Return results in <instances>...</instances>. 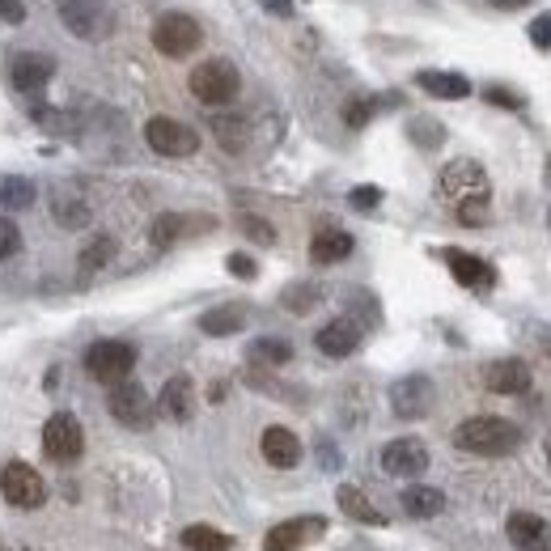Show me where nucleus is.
Masks as SVG:
<instances>
[{"label": "nucleus", "instance_id": "obj_1", "mask_svg": "<svg viewBox=\"0 0 551 551\" xmlns=\"http://www.w3.org/2000/svg\"><path fill=\"white\" fill-rule=\"evenodd\" d=\"M454 446L479 458H505L522 446V429L505 416H471L454 429Z\"/></svg>", "mask_w": 551, "mask_h": 551}, {"label": "nucleus", "instance_id": "obj_2", "mask_svg": "<svg viewBox=\"0 0 551 551\" xmlns=\"http://www.w3.org/2000/svg\"><path fill=\"white\" fill-rule=\"evenodd\" d=\"M187 85H191V94L200 98L204 106H229L238 98V90H242V77H238V68L229 60H204V64L191 68Z\"/></svg>", "mask_w": 551, "mask_h": 551}, {"label": "nucleus", "instance_id": "obj_3", "mask_svg": "<svg viewBox=\"0 0 551 551\" xmlns=\"http://www.w3.org/2000/svg\"><path fill=\"white\" fill-rule=\"evenodd\" d=\"M204 43V30H200V22L195 17H187V13H166V17H157V26H153V47L162 51V56H170V60H183V56H191L195 47Z\"/></svg>", "mask_w": 551, "mask_h": 551}, {"label": "nucleus", "instance_id": "obj_4", "mask_svg": "<svg viewBox=\"0 0 551 551\" xmlns=\"http://www.w3.org/2000/svg\"><path fill=\"white\" fill-rule=\"evenodd\" d=\"M85 369H90L94 382L115 386L136 369V348L123 344V340H98V344H90V352H85Z\"/></svg>", "mask_w": 551, "mask_h": 551}, {"label": "nucleus", "instance_id": "obj_5", "mask_svg": "<svg viewBox=\"0 0 551 551\" xmlns=\"http://www.w3.org/2000/svg\"><path fill=\"white\" fill-rule=\"evenodd\" d=\"M60 22L77 39H106L115 26L111 5L106 0H60Z\"/></svg>", "mask_w": 551, "mask_h": 551}, {"label": "nucleus", "instance_id": "obj_6", "mask_svg": "<svg viewBox=\"0 0 551 551\" xmlns=\"http://www.w3.org/2000/svg\"><path fill=\"white\" fill-rule=\"evenodd\" d=\"M0 496H5L13 509H39L47 501V484L30 462H5V467H0Z\"/></svg>", "mask_w": 551, "mask_h": 551}, {"label": "nucleus", "instance_id": "obj_7", "mask_svg": "<svg viewBox=\"0 0 551 551\" xmlns=\"http://www.w3.org/2000/svg\"><path fill=\"white\" fill-rule=\"evenodd\" d=\"M145 140H149V149L162 153V157H191V153H200V132L187 128V123H179V119H170V115H153L145 123Z\"/></svg>", "mask_w": 551, "mask_h": 551}, {"label": "nucleus", "instance_id": "obj_8", "mask_svg": "<svg viewBox=\"0 0 551 551\" xmlns=\"http://www.w3.org/2000/svg\"><path fill=\"white\" fill-rule=\"evenodd\" d=\"M433 378H424V373H407V378H399L395 386H390V412H395L399 420H420L433 412Z\"/></svg>", "mask_w": 551, "mask_h": 551}, {"label": "nucleus", "instance_id": "obj_9", "mask_svg": "<svg viewBox=\"0 0 551 551\" xmlns=\"http://www.w3.org/2000/svg\"><path fill=\"white\" fill-rule=\"evenodd\" d=\"M85 450V433L73 412H56L43 424V454L51 462H77Z\"/></svg>", "mask_w": 551, "mask_h": 551}, {"label": "nucleus", "instance_id": "obj_10", "mask_svg": "<svg viewBox=\"0 0 551 551\" xmlns=\"http://www.w3.org/2000/svg\"><path fill=\"white\" fill-rule=\"evenodd\" d=\"M106 407H111V416L123 424V429H149V424H153V399L145 395V386H136L128 378L111 386Z\"/></svg>", "mask_w": 551, "mask_h": 551}, {"label": "nucleus", "instance_id": "obj_11", "mask_svg": "<svg viewBox=\"0 0 551 551\" xmlns=\"http://www.w3.org/2000/svg\"><path fill=\"white\" fill-rule=\"evenodd\" d=\"M437 191H441V200L446 204H462V200H475V195H488V174L479 162H450L446 170H441V179H437Z\"/></svg>", "mask_w": 551, "mask_h": 551}, {"label": "nucleus", "instance_id": "obj_12", "mask_svg": "<svg viewBox=\"0 0 551 551\" xmlns=\"http://www.w3.org/2000/svg\"><path fill=\"white\" fill-rule=\"evenodd\" d=\"M382 471L395 475V479H416L429 471V446L420 437H395L390 446L382 450Z\"/></svg>", "mask_w": 551, "mask_h": 551}, {"label": "nucleus", "instance_id": "obj_13", "mask_svg": "<svg viewBox=\"0 0 551 551\" xmlns=\"http://www.w3.org/2000/svg\"><path fill=\"white\" fill-rule=\"evenodd\" d=\"M327 522L323 518H289L268 530V539H263V551H301L306 543L323 539Z\"/></svg>", "mask_w": 551, "mask_h": 551}, {"label": "nucleus", "instance_id": "obj_14", "mask_svg": "<svg viewBox=\"0 0 551 551\" xmlns=\"http://www.w3.org/2000/svg\"><path fill=\"white\" fill-rule=\"evenodd\" d=\"M446 255V263H450V272H454V280L462 284V289H475V293H488L492 284H496V268L488 259H479V255H471V251H441Z\"/></svg>", "mask_w": 551, "mask_h": 551}, {"label": "nucleus", "instance_id": "obj_15", "mask_svg": "<svg viewBox=\"0 0 551 551\" xmlns=\"http://www.w3.org/2000/svg\"><path fill=\"white\" fill-rule=\"evenodd\" d=\"M530 382H535V373H530V365L518 361V357L492 361V365L484 369V386L492 390V395H526Z\"/></svg>", "mask_w": 551, "mask_h": 551}, {"label": "nucleus", "instance_id": "obj_16", "mask_svg": "<svg viewBox=\"0 0 551 551\" xmlns=\"http://www.w3.org/2000/svg\"><path fill=\"white\" fill-rule=\"evenodd\" d=\"M314 348L323 352V357H331V361L352 357V352L361 348V327L352 323V318H335V323H327L323 331L314 335Z\"/></svg>", "mask_w": 551, "mask_h": 551}, {"label": "nucleus", "instance_id": "obj_17", "mask_svg": "<svg viewBox=\"0 0 551 551\" xmlns=\"http://www.w3.org/2000/svg\"><path fill=\"white\" fill-rule=\"evenodd\" d=\"M505 535L518 551H547L551 547V526L539 518V513H509Z\"/></svg>", "mask_w": 551, "mask_h": 551}, {"label": "nucleus", "instance_id": "obj_18", "mask_svg": "<svg viewBox=\"0 0 551 551\" xmlns=\"http://www.w3.org/2000/svg\"><path fill=\"white\" fill-rule=\"evenodd\" d=\"M259 450H263V458H268L276 471H289V467H297V462H301V441H297L293 429H284V424H272V429H263Z\"/></svg>", "mask_w": 551, "mask_h": 551}, {"label": "nucleus", "instance_id": "obj_19", "mask_svg": "<svg viewBox=\"0 0 551 551\" xmlns=\"http://www.w3.org/2000/svg\"><path fill=\"white\" fill-rule=\"evenodd\" d=\"M51 73H56V60L51 56H43V51H22V56L13 60V85L22 94H39L43 85L51 81Z\"/></svg>", "mask_w": 551, "mask_h": 551}, {"label": "nucleus", "instance_id": "obj_20", "mask_svg": "<svg viewBox=\"0 0 551 551\" xmlns=\"http://www.w3.org/2000/svg\"><path fill=\"white\" fill-rule=\"evenodd\" d=\"M157 412H162L166 420H191V412H195V386H191V378H170L166 386H162V395H157Z\"/></svg>", "mask_w": 551, "mask_h": 551}, {"label": "nucleus", "instance_id": "obj_21", "mask_svg": "<svg viewBox=\"0 0 551 551\" xmlns=\"http://www.w3.org/2000/svg\"><path fill=\"white\" fill-rule=\"evenodd\" d=\"M416 85L424 94L433 98H446V102H462L471 98V81L462 73H437V68H424V73H416Z\"/></svg>", "mask_w": 551, "mask_h": 551}, {"label": "nucleus", "instance_id": "obj_22", "mask_svg": "<svg viewBox=\"0 0 551 551\" xmlns=\"http://www.w3.org/2000/svg\"><path fill=\"white\" fill-rule=\"evenodd\" d=\"M246 327V306L242 301H225V306H212V310H204L200 314V331L204 335H238Z\"/></svg>", "mask_w": 551, "mask_h": 551}, {"label": "nucleus", "instance_id": "obj_23", "mask_svg": "<svg viewBox=\"0 0 551 551\" xmlns=\"http://www.w3.org/2000/svg\"><path fill=\"white\" fill-rule=\"evenodd\" d=\"M352 255V234H344V229H318L314 242H310V259L314 263H340Z\"/></svg>", "mask_w": 551, "mask_h": 551}, {"label": "nucleus", "instance_id": "obj_24", "mask_svg": "<svg viewBox=\"0 0 551 551\" xmlns=\"http://www.w3.org/2000/svg\"><path fill=\"white\" fill-rule=\"evenodd\" d=\"M335 501H340V509L348 513L352 522H361V526H386V513L382 509H373V501L361 492V488H352V484H344L340 492H335Z\"/></svg>", "mask_w": 551, "mask_h": 551}, {"label": "nucleus", "instance_id": "obj_25", "mask_svg": "<svg viewBox=\"0 0 551 551\" xmlns=\"http://www.w3.org/2000/svg\"><path fill=\"white\" fill-rule=\"evenodd\" d=\"M399 505H403V513H407V518H437V513L446 509V496H441L437 488L412 484V488H403Z\"/></svg>", "mask_w": 551, "mask_h": 551}, {"label": "nucleus", "instance_id": "obj_26", "mask_svg": "<svg viewBox=\"0 0 551 551\" xmlns=\"http://www.w3.org/2000/svg\"><path fill=\"white\" fill-rule=\"evenodd\" d=\"M51 212H56V221L64 229H81L85 221H90V204H85L73 187H60L56 195H51Z\"/></svg>", "mask_w": 551, "mask_h": 551}, {"label": "nucleus", "instance_id": "obj_27", "mask_svg": "<svg viewBox=\"0 0 551 551\" xmlns=\"http://www.w3.org/2000/svg\"><path fill=\"white\" fill-rule=\"evenodd\" d=\"M246 357H251L255 365H289L293 361V344L289 340H276V335H263V340H255L251 348H246Z\"/></svg>", "mask_w": 551, "mask_h": 551}, {"label": "nucleus", "instance_id": "obj_28", "mask_svg": "<svg viewBox=\"0 0 551 551\" xmlns=\"http://www.w3.org/2000/svg\"><path fill=\"white\" fill-rule=\"evenodd\" d=\"M183 547L187 551H229L234 547V539L225 535V530H217V526H187L183 530Z\"/></svg>", "mask_w": 551, "mask_h": 551}, {"label": "nucleus", "instance_id": "obj_29", "mask_svg": "<svg viewBox=\"0 0 551 551\" xmlns=\"http://www.w3.org/2000/svg\"><path fill=\"white\" fill-rule=\"evenodd\" d=\"M212 132H217L221 149H229V153H242L246 136H251V128H246L242 115H217V119H212Z\"/></svg>", "mask_w": 551, "mask_h": 551}, {"label": "nucleus", "instance_id": "obj_30", "mask_svg": "<svg viewBox=\"0 0 551 551\" xmlns=\"http://www.w3.org/2000/svg\"><path fill=\"white\" fill-rule=\"evenodd\" d=\"M191 229V217H179V212H162V217L153 221V229H149V238H153V246L157 251H166V246H174L183 234Z\"/></svg>", "mask_w": 551, "mask_h": 551}, {"label": "nucleus", "instance_id": "obj_31", "mask_svg": "<svg viewBox=\"0 0 551 551\" xmlns=\"http://www.w3.org/2000/svg\"><path fill=\"white\" fill-rule=\"evenodd\" d=\"M34 204V183L22 174H5L0 179V208H30Z\"/></svg>", "mask_w": 551, "mask_h": 551}, {"label": "nucleus", "instance_id": "obj_32", "mask_svg": "<svg viewBox=\"0 0 551 551\" xmlns=\"http://www.w3.org/2000/svg\"><path fill=\"white\" fill-rule=\"evenodd\" d=\"M111 255H115V238H111V234H98V238L81 251V276H94L98 268H106V263H111Z\"/></svg>", "mask_w": 551, "mask_h": 551}, {"label": "nucleus", "instance_id": "obj_33", "mask_svg": "<svg viewBox=\"0 0 551 551\" xmlns=\"http://www.w3.org/2000/svg\"><path fill=\"white\" fill-rule=\"evenodd\" d=\"M318 297H323V289L318 284H289V289L280 293V306L293 310V314H310L318 306Z\"/></svg>", "mask_w": 551, "mask_h": 551}, {"label": "nucleus", "instance_id": "obj_34", "mask_svg": "<svg viewBox=\"0 0 551 551\" xmlns=\"http://www.w3.org/2000/svg\"><path fill=\"white\" fill-rule=\"evenodd\" d=\"M458 208V221L462 225H484L488 221V195H475V200H462Z\"/></svg>", "mask_w": 551, "mask_h": 551}, {"label": "nucleus", "instance_id": "obj_35", "mask_svg": "<svg viewBox=\"0 0 551 551\" xmlns=\"http://www.w3.org/2000/svg\"><path fill=\"white\" fill-rule=\"evenodd\" d=\"M373 111H378V102H369V98H352L344 106V123L348 128H365V123L373 119Z\"/></svg>", "mask_w": 551, "mask_h": 551}, {"label": "nucleus", "instance_id": "obj_36", "mask_svg": "<svg viewBox=\"0 0 551 551\" xmlns=\"http://www.w3.org/2000/svg\"><path fill=\"white\" fill-rule=\"evenodd\" d=\"M17 251H22V234H17V225L9 217H0V263L13 259Z\"/></svg>", "mask_w": 551, "mask_h": 551}, {"label": "nucleus", "instance_id": "obj_37", "mask_svg": "<svg viewBox=\"0 0 551 551\" xmlns=\"http://www.w3.org/2000/svg\"><path fill=\"white\" fill-rule=\"evenodd\" d=\"M242 234H246V238H255L259 246H272V242H276V229H272L268 221H263V217H242Z\"/></svg>", "mask_w": 551, "mask_h": 551}, {"label": "nucleus", "instance_id": "obj_38", "mask_svg": "<svg viewBox=\"0 0 551 551\" xmlns=\"http://www.w3.org/2000/svg\"><path fill=\"white\" fill-rule=\"evenodd\" d=\"M225 268L234 272L238 280H255V276H259V263H255L251 255H229V259H225Z\"/></svg>", "mask_w": 551, "mask_h": 551}, {"label": "nucleus", "instance_id": "obj_39", "mask_svg": "<svg viewBox=\"0 0 551 551\" xmlns=\"http://www.w3.org/2000/svg\"><path fill=\"white\" fill-rule=\"evenodd\" d=\"M348 204L357 208V212H369V208H378V204H382V191H378V187H357V191L348 195Z\"/></svg>", "mask_w": 551, "mask_h": 551}, {"label": "nucleus", "instance_id": "obj_40", "mask_svg": "<svg viewBox=\"0 0 551 551\" xmlns=\"http://www.w3.org/2000/svg\"><path fill=\"white\" fill-rule=\"evenodd\" d=\"M0 22L22 26L26 22V5H22V0H0Z\"/></svg>", "mask_w": 551, "mask_h": 551}, {"label": "nucleus", "instance_id": "obj_41", "mask_svg": "<svg viewBox=\"0 0 551 551\" xmlns=\"http://www.w3.org/2000/svg\"><path fill=\"white\" fill-rule=\"evenodd\" d=\"M530 39H535L543 51L551 47V13H539V17H535V26H530Z\"/></svg>", "mask_w": 551, "mask_h": 551}, {"label": "nucleus", "instance_id": "obj_42", "mask_svg": "<svg viewBox=\"0 0 551 551\" xmlns=\"http://www.w3.org/2000/svg\"><path fill=\"white\" fill-rule=\"evenodd\" d=\"M488 102L492 106H509V111H518V106H522V98L509 94V90H488Z\"/></svg>", "mask_w": 551, "mask_h": 551}, {"label": "nucleus", "instance_id": "obj_43", "mask_svg": "<svg viewBox=\"0 0 551 551\" xmlns=\"http://www.w3.org/2000/svg\"><path fill=\"white\" fill-rule=\"evenodd\" d=\"M268 13H276V17H293V0H259Z\"/></svg>", "mask_w": 551, "mask_h": 551}, {"label": "nucleus", "instance_id": "obj_44", "mask_svg": "<svg viewBox=\"0 0 551 551\" xmlns=\"http://www.w3.org/2000/svg\"><path fill=\"white\" fill-rule=\"evenodd\" d=\"M492 5H496V9H526L530 0H492Z\"/></svg>", "mask_w": 551, "mask_h": 551}, {"label": "nucleus", "instance_id": "obj_45", "mask_svg": "<svg viewBox=\"0 0 551 551\" xmlns=\"http://www.w3.org/2000/svg\"><path fill=\"white\" fill-rule=\"evenodd\" d=\"M547 462H551V433H547Z\"/></svg>", "mask_w": 551, "mask_h": 551}, {"label": "nucleus", "instance_id": "obj_46", "mask_svg": "<svg viewBox=\"0 0 551 551\" xmlns=\"http://www.w3.org/2000/svg\"><path fill=\"white\" fill-rule=\"evenodd\" d=\"M0 551H13V547H0Z\"/></svg>", "mask_w": 551, "mask_h": 551}]
</instances>
